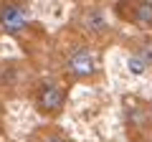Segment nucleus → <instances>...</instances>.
<instances>
[{
	"instance_id": "nucleus-8",
	"label": "nucleus",
	"mask_w": 152,
	"mask_h": 142,
	"mask_svg": "<svg viewBox=\"0 0 152 142\" xmlns=\"http://www.w3.org/2000/svg\"><path fill=\"white\" fill-rule=\"evenodd\" d=\"M46 142H66V140H64V137H58V135H53V137H48Z\"/></svg>"
},
{
	"instance_id": "nucleus-2",
	"label": "nucleus",
	"mask_w": 152,
	"mask_h": 142,
	"mask_svg": "<svg viewBox=\"0 0 152 142\" xmlns=\"http://www.w3.org/2000/svg\"><path fill=\"white\" fill-rule=\"evenodd\" d=\"M69 71L74 74V76H79V79L91 76L94 71H96V56H94L89 48L74 51V53L69 56Z\"/></svg>"
},
{
	"instance_id": "nucleus-3",
	"label": "nucleus",
	"mask_w": 152,
	"mask_h": 142,
	"mask_svg": "<svg viewBox=\"0 0 152 142\" xmlns=\"http://www.w3.org/2000/svg\"><path fill=\"white\" fill-rule=\"evenodd\" d=\"M64 102H66V94L56 84H46L41 89V94H38V107H41V112H48V114L61 112L64 109Z\"/></svg>"
},
{
	"instance_id": "nucleus-4",
	"label": "nucleus",
	"mask_w": 152,
	"mask_h": 142,
	"mask_svg": "<svg viewBox=\"0 0 152 142\" xmlns=\"http://www.w3.org/2000/svg\"><path fill=\"white\" fill-rule=\"evenodd\" d=\"M134 23H140V26L145 28H152V0H140L134 5Z\"/></svg>"
},
{
	"instance_id": "nucleus-7",
	"label": "nucleus",
	"mask_w": 152,
	"mask_h": 142,
	"mask_svg": "<svg viewBox=\"0 0 152 142\" xmlns=\"http://www.w3.org/2000/svg\"><path fill=\"white\" fill-rule=\"evenodd\" d=\"M137 56H140V59L147 64V69L152 66V38H147V41H142V43H140V51H137Z\"/></svg>"
},
{
	"instance_id": "nucleus-1",
	"label": "nucleus",
	"mask_w": 152,
	"mask_h": 142,
	"mask_svg": "<svg viewBox=\"0 0 152 142\" xmlns=\"http://www.w3.org/2000/svg\"><path fill=\"white\" fill-rule=\"evenodd\" d=\"M0 26L3 31L10 33V36H18V33L26 31L28 26V15L18 3H5V5L0 8Z\"/></svg>"
},
{
	"instance_id": "nucleus-5",
	"label": "nucleus",
	"mask_w": 152,
	"mask_h": 142,
	"mask_svg": "<svg viewBox=\"0 0 152 142\" xmlns=\"http://www.w3.org/2000/svg\"><path fill=\"white\" fill-rule=\"evenodd\" d=\"M86 28H89L91 33L107 31V15H104L102 10H89V13H86Z\"/></svg>"
},
{
	"instance_id": "nucleus-6",
	"label": "nucleus",
	"mask_w": 152,
	"mask_h": 142,
	"mask_svg": "<svg viewBox=\"0 0 152 142\" xmlns=\"http://www.w3.org/2000/svg\"><path fill=\"white\" fill-rule=\"evenodd\" d=\"M127 71H129L132 76H145V74H147V64L137 53H129V56H127Z\"/></svg>"
}]
</instances>
